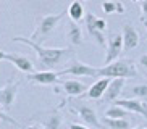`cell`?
I'll return each instance as SVG.
<instances>
[{
  "mask_svg": "<svg viewBox=\"0 0 147 129\" xmlns=\"http://www.w3.org/2000/svg\"><path fill=\"white\" fill-rule=\"evenodd\" d=\"M139 63H141V64L144 66V68L147 69V53H146V55H142L141 58H139Z\"/></svg>",
  "mask_w": 147,
  "mask_h": 129,
  "instance_id": "4316f807",
  "label": "cell"
},
{
  "mask_svg": "<svg viewBox=\"0 0 147 129\" xmlns=\"http://www.w3.org/2000/svg\"><path fill=\"white\" fill-rule=\"evenodd\" d=\"M115 105H120V107H123L128 112L139 113L144 118H147V105L144 102H141L139 99H123V100H118Z\"/></svg>",
  "mask_w": 147,
  "mask_h": 129,
  "instance_id": "7c38bea8",
  "label": "cell"
},
{
  "mask_svg": "<svg viewBox=\"0 0 147 129\" xmlns=\"http://www.w3.org/2000/svg\"><path fill=\"white\" fill-rule=\"evenodd\" d=\"M63 19V13H58V15H45V16H42L39 19V23H37V28L34 29V32H32V36H31V40H34V42H42V40H45V37H47L50 32H52L53 29H55V26L58 24V23Z\"/></svg>",
  "mask_w": 147,
  "mask_h": 129,
  "instance_id": "3957f363",
  "label": "cell"
},
{
  "mask_svg": "<svg viewBox=\"0 0 147 129\" xmlns=\"http://www.w3.org/2000/svg\"><path fill=\"white\" fill-rule=\"evenodd\" d=\"M0 121H3V123H8V124H13V126H20V123H18V121H15L11 116H8L7 113L2 112V110H0Z\"/></svg>",
  "mask_w": 147,
  "mask_h": 129,
  "instance_id": "603a6c76",
  "label": "cell"
},
{
  "mask_svg": "<svg viewBox=\"0 0 147 129\" xmlns=\"http://www.w3.org/2000/svg\"><path fill=\"white\" fill-rule=\"evenodd\" d=\"M110 81H112V79H108V77H102L99 81H95L94 84L87 89V92L82 95V97H86V99H89V100H97V99H100V97H104Z\"/></svg>",
  "mask_w": 147,
  "mask_h": 129,
  "instance_id": "8fae6325",
  "label": "cell"
},
{
  "mask_svg": "<svg viewBox=\"0 0 147 129\" xmlns=\"http://www.w3.org/2000/svg\"><path fill=\"white\" fill-rule=\"evenodd\" d=\"M133 2H139V0H133ZM142 2H144V0H142Z\"/></svg>",
  "mask_w": 147,
  "mask_h": 129,
  "instance_id": "1f68e13d",
  "label": "cell"
},
{
  "mask_svg": "<svg viewBox=\"0 0 147 129\" xmlns=\"http://www.w3.org/2000/svg\"><path fill=\"white\" fill-rule=\"evenodd\" d=\"M68 16L71 21L74 23H79L84 18V10H82V5L79 2H73V3L69 5L68 8Z\"/></svg>",
  "mask_w": 147,
  "mask_h": 129,
  "instance_id": "e0dca14e",
  "label": "cell"
},
{
  "mask_svg": "<svg viewBox=\"0 0 147 129\" xmlns=\"http://www.w3.org/2000/svg\"><path fill=\"white\" fill-rule=\"evenodd\" d=\"M71 110L78 113V116L86 123L87 126H89V128H92V129H104L102 124H100V121L97 120V113H95V110L92 107H89V105H86V103H76V105H73Z\"/></svg>",
  "mask_w": 147,
  "mask_h": 129,
  "instance_id": "5b68a950",
  "label": "cell"
},
{
  "mask_svg": "<svg viewBox=\"0 0 147 129\" xmlns=\"http://www.w3.org/2000/svg\"><path fill=\"white\" fill-rule=\"evenodd\" d=\"M123 87H125V79H112L110 84H108V87H107V90H105V94H104V100L105 102L117 100L120 97Z\"/></svg>",
  "mask_w": 147,
  "mask_h": 129,
  "instance_id": "9a60e30c",
  "label": "cell"
},
{
  "mask_svg": "<svg viewBox=\"0 0 147 129\" xmlns=\"http://www.w3.org/2000/svg\"><path fill=\"white\" fill-rule=\"evenodd\" d=\"M28 129H42V128H40L39 124H32V126H29Z\"/></svg>",
  "mask_w": 147,
  "mask_h": 129,
  "instance_id": "f1b7e54d",
  "label": "cell"
},
{
  "mask_svg": "<svg viewBox=\"0 0 147 129\" xmlns=\"http://www.w3.org/2000/svg\"><path fill=\"white\" fill-rule=\"evenodd\" d=\"M61 86H63V90H65L69 97H81V95H84L87 92L86 84H82V82H79V81H74V79L63 81Z\"/></svg>",
  "mask_w": 147,
  "mask_h": 129,
  "instance_id": "5bb4252c",
  "label": "cell"
},
{
  "mask_svg": "<svg viewBox=\"0 0 147 129\" xmlns=\"http://www.w3.org/2000/svg\"><path fill=\"white\" fill-rule=\"evenodd\" d=\"M131 94H133L134 99H144V97H147V86L146 84L134 86L133 89H131Z\"/></svg>",
  "mask_w": 147,
  "mask_h": 129,
  "instance_id": "44dd1931",
  "label": "cell"
},
{
  "mask_svg": "<svg viewBox=\"0 0 147 129\" xmlns=\"http://www.w3.org/2000/svg\"><path fill=\"white\" fill-rule=\"evenodd\" d=\"M115 3H117V13L118 15L125 13V7H123V3H120V2H115Z\"/></svg>",
  "mask_w": 147,
  "mask_h": 129,
  "instance_id": "484cf974",
  "label": "cell"
},
{
  "mask_svg": "<svg viewBox=\"0 0 147 129\" xmlns=\"http://www.w3.org/2000/svg\"><path fill=\"white\" fill-rule=\"evenodd\" d=\"M66 36H68L69 42L73 44V45H81L82 44V32H81V28L78 26V23H74V21L69 23Z\"/></svg>",
  "mask_w": 147,
  "mask_h": 129,
  "instance_id": "2e32d148",
  "label": "cell"
},
{
  "mask_svg": "<svg viewBox=\"0 0 147 129\" xmlns=\"http://www.w3.org/2000/svg\"><path fill=\"white\" fill-rule=\"evenodd\" d=\"M146 40H147V31H146Z\"/></svg>",
  "mask_w": 147,
  "mask_h": 129,
  "instance_id": "4dcf8cb0",
  "label": "cell"
},
{
  "mask_svg": "<svg viewBox=\"0 0 147 129\" xmlns=\"http://www.w3.org/2000/svg\"><path fill=\"white\" fill-rule=\"evenodd\" d=\"M13 42H23L29 45L32 50L37 53V60H39V64L45 69H52L58 64H61L65 60H68L69 56L73 55V50L69 47H44L42 44L34 42L28 37H21V36H16L13 37Z\"/></svg>",
  "mask_w": 147,
  "mask_h": 129,
  "instance_id": "6da1fadb",
  "label": "cell"
},
{
  "mask_svg": "<svg viewBox=\"0 0 147 129\" xmlns=\"http://www.w3.org/2000/svg\"><path fill=\"white\" fill-rule=\"evenodd\" d=\"M121 37H123V50L128 52V50H133V48L138 47L139 34H138V31L134 29L129 23L123 26V34H121Z\"/></svg>",
  "mask_w": 147,
  "mask_h": 129,
  "instance_id": "30bf717a",
  "label": "cell"
},
{
  "mask_svg": "<svg viewBox=\"0 0 147 129\" xmlns=\"http://www.w3.org/2000/svg\"><path fill=\"white\" fill-rule=\"evenodd\" d=\"M104 123L110 129H131L128 120H125V118H118V120H113V118H104Z\"/></svg>",
  "mask_w": 147,
  "mask_h": 129,
  "instance_id": "ac0fdd59",
  "label": "cell"
},
{
  "mask_svg": "<svg viewBox=\"0 0 147 129\" xmlns=\"http://www.w3.org/2000/svg\"><path fill=\"white\" fill-rule=\"evenodd\" d=\"M5 58H7V53L0 50V61H2V60H5Z\"/></svg>",
  "mask_w": 147,
  "mask_h": 129,
  "instance_id": "83f0119b",
  "label": "cell"
},
{
  "mask_svg": "<svg viewBox=\"0 0 147 129\" xmlns=\"http://www.w3.org/2000/svg\"><path fill=\"white\" fill-rule=\"evenodd\" d=\"M108 77V79H126V77H138L136 64L131 60H118L104 68H99L97 77Z\"/></svg>",
  "mask_w": 147,
  "mask_h": 129,
  "instance_id": "7a4b0ae2",
  "label": "cell"
},
{
  "mask_svg": "<svg viewBox=\"0 0 147 129\" xmlns=\"http://www.w3.org/2000/svg\"><path fill=\"white\" fill-rule=\"evenodd\" d=\"M84 21H86V29H87V34L94 39L95 42L99 44L100 47L105 45V37H104V31L107 28V23L105 19H100L94 15V13L87 11L86 16H84Z\"/></svg>",
  "mask_w": 147,
  "mask_h": 129,
  "instance_id": "277c9868",
  "label": "cell"
},
{
  "mask_svg": "<svg viewBox=\"0 0 147 129\" xmlns=\"http://www.w3.org/2000/svg\"><path fill=\"white\" fill-rule=\"evenodd\" d=\"M69 129H91L89 126H82V124H76V123H71V124L68 126Z\"/></svg>",
  "mask_w": 147,
  "mask_h": 129,
  "instance_id": "d4e9b609",
  "label": "cell"
},
{
  "mask_svg": "<svg viewBox=\"0 0 147 129\" xmlns=\"http://www.w3.org/2000/svg\"><path fill=\"white\" fill-rule=\"evenodd\" d=\"M141 10H142V16H141V21H144L147 24V0H144L141 3Z\"/></svg>",
  "mask_w": 147,
  "mask_h": 129,
  "instance_id": "cb8c5ba5",
  "label": "cell"
},
{
  "mask_svg": "<svg viewBox=\"0 0 147 129\" xmlns=\"http://www.w3.org/2000/svg\"><path fill=\"white\" fill-rule=\"evenodd\" d=\"M121 50H123V37L121 36H113L108 40L107 45V53H105V64H110L120 56Z\"/></svg>",
  "mask_w": 147,
  "mask_h": 129,
  "instance_id": "9c48e42d",
  "label": "cell"
},
{
  "mask_svg": "<svg viewBox=\"0 0 147 129\" xmlns=\"http://www.w3.org/2000/svg\"><path fill=\"white\" fill-rule=\"evenodd\" d=\"M97 71H99V68H94V66L82 63L79 60H73L68 68L58 71V76L71 74V76H94V77H97Z\"/></svg>",
  "mask_w": 147,
  "mask_h": 129,
  "instance_id": "8992f818",
  "label": "cell"
},
{
  "mask_svg": "<svg viewBox=\"0 0 147 129\" xmlns=\"http://www.w3.org/2000/svg\"><path fill=\"white\" fill-rule=\"evenodd\" d=\"M128 110H125L123 107H120V105H113V107H110L105 112V118H113V120H118V118H125V116H128Z\"/></svg>",
  "mask_w": 147,
  "mask_h": 129,
  "instance_id": "d6986e66",
  "label": "cell"
},
{
  "mask_svg": "<svg viewBox=\"0 0 147 129\" xmlns=\"http://www.w3.org/2000/svg\"><path fill=\"white\" fill-rule=\"evenodd\" d=\"M18 87H20V81L10 79V81L0 89V105H2L5 110H10L11 105L15 103V99H16V94H18Z\"/></svg>",
  "mask_w": 147,
  "mask_h": 129,
  "instance_id": "52a82bcc",
  "label": "cell"
},
{
  "mask_svg": "<svg viewBox=\"0 0 147 129\" xmlns=\"http://www.w3.org/2000/svg\"><path fill=\"white\" fill-rule=\"evenodd\" d=\"M102 10L107 15H113V13H117V3L115 2H104L102 3Z\"/></svg>",
  "mask_w": 147,
  "mask_h": 129,
  "instance_id": "7402d4cb",
  "label": "cell"
},
{
  "mask_svg": "<svg viewBox=\"0 0 147 129\" xmlns=\"http://www.w3.org/2000/svg\"><path fill=\"white\" fill-rule=\"evenodd\" d=\"M7 61H10L11 64H15L20 71H23V73H34V64H32V61L29 60V58H26V56H21V55H15V53H7V58H5Z\"/></svg>",
  "mask_w": 147,
  "mask_h": 129,
  "instance_id": "4fadbf2b",
  "label": "cell"
},
{
  "mask_svg": "<svg viewBox=\"0 0 147 129\" xmlns=\"http://www.w3.org/2000/svg\"><path fill=\"white\" fill-rule=\"evenodd\" d=\"M134 129H147V128H134Z\"/></svg>",
  "mask_w": 147,
  "mask_h": 129,
  "instance_id": "f546056e",
  "label": "cell"
},
{
  "mask_svg": "<svg viewBox=\"0 0 147 129\" xmlns=\"http://www.w3.org/2000/svg\"><path fill=\"white\" fill-rule=\"evenodd\" d=\"M61 126V116L58 113H53V115L49 116V120L44 123V128L45 129H60Z\"/></svg>",
  "mask_w": 147,
  "mask_h": 129,
  "instance_id": "ffe728a7",
  "label": "cell"
},
{
  "mask_svg": "<svg viewBox=\"0 0 147 129\" xmlns=\"http://www.w3.org/2000/svg\"><path fill=\"white\" fill-rule=\"evenodd\" d=\"M26 77H28V81L36 82V84H44V86H49V84H57V82H58V73L50 71V69H44V71L29 73Z\"/></svg>",
  "mask_w": 147,
  "mask_h": 129,
  "instance_id": "ba28073f",
  "label": "cell"
}]
</instances>
